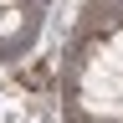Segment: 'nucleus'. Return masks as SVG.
Returning <instances> with one entry per match:
<instances>
[{
	"label": "nucleus",
	"mask_w": 123,
	"mask_h": 123,
	"mask_svg": "<svg viewBox=\"0 0 123 123\" xmlns=\"http://www.w3.org/2000/svg\"><path fill=\"white\" fill-rule=\"evenodd\" d=\"M0 15H5V5H0Z\"/></svg>",
	"instance_id": "4"
},
{
	"label": "nucleus",
	"mask_w": 123,
	"mask_h": 123,
	"mask_svg": "<svg viewBox=\"0 0 123 123\" xmlns=\"http://www.w3.org/2000/svg\"><path fill=\"white\" fill-rule=\"evenodd\" d=\"M108 41H113V51H118V62H123V31H113Z\"/></svg>",
	"instance_id": "2"
},
{
	"label": "nucleus",
	"mask_w": 123,
	"mask_h": 123,
	"mask_svg": "<svg viewBox=\"0 0 123 123\" xmlns=\"http://www.w3.org/2000/svg\"><path fill=\"white\" fill-rule=\"evenodd\" d=\"M82 123H103V118H82Z\"/></svg>",
	"instance_id": "3"
},
{
	"label": "nucleus",
	"mask_w": 123,
	"mask_h": 123,
	"mask_svg": "<svg viewBox=\"0 0 123 123\" xmlns=\"http://www.w3.org/2000/svg\"><path fill=\"white\" fill-rule=\"evenodd\" d=\"M21 36H31V21H26V5H10L5 15H0V41L15 46Z\"/></svg>",
	"instance_id": "1"
}]
</instances>
